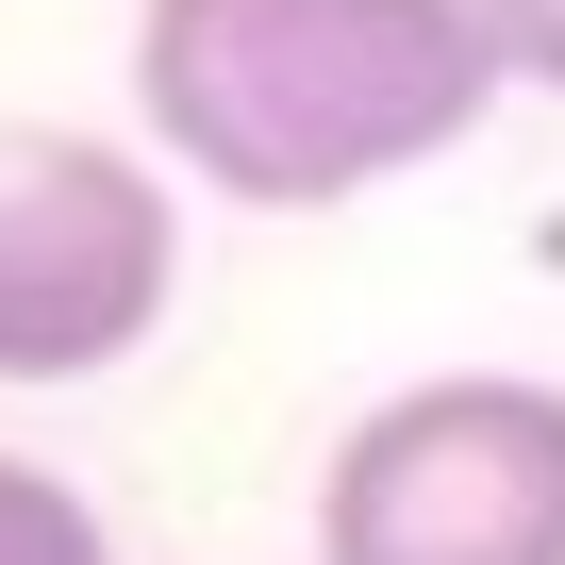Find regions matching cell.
Instances as JSON below:
<instances>
[{"label": "cell", "mask_w": 565, "mask_h": 565, "mask_svg": "<svg viewBox=\"0 0 565 565\" xmlns=\"http://www.w3.org/2000/svg\"><path fill=\"white\" fill-rule=\"evenodd\" d=\"M317 565H565V383L433 366L317 466Z\"/></svg>", "instance_id": "obj_2"}, {"label": "cell", "mask_w": 565, "mask_h": 565, "mask_svg": "<svg viewBox=\"0 0 565 565\" xmlns=\"http://www.w3.org/2000/svg\"><path fill=\"white\" fill-rule=\"evenodd\" d=\"M183 300V200L150 150L0 117V383H100Z\"/></svg>", "instance_id": "obj_3"}, {"label": "cell", "mask_w": 565, "mask_h": 565, "mask_svg": "<svg viewBox=\"0 0 565 565\" xmlns=\"http://www.w3.org/2000/svg\"><path fill=\"white\" fill-rule=\"evenodd\" d=\"M466 18L499 34V67H515V84H565V0H466Z\"/></svg>", "instance_id": "obj_5"}, {"label": "cell", "mask_w": 565, "mask_h": 565, "mask_svg": "<svg viewBox=\"0 0 565 565\" xmlns=\"http://www.w3.org/2000/svg\"><path fill=\"white\" fill-rule=\"evenodd\" d=\"M0 565H117V532H100L84 482H51V466L0 449Z\"/></svg>", "instance_id": "obj_4"}, {"label": "cell", "mask_w": 565, "mask_h": 565, "mask_svg": "<svg viewBox=\"0 0 565 565\" xmlns=\"http://www.w3.org/2000/svg\"><path fill=\"white\" fill-rule=\"evenodd\" d=\"M499 34L466 0H150L134 18V117L183 183L317 216L482 134Z\"/></svg>", "instance_id": "obj_1"}]
</instances>
